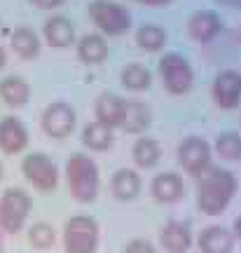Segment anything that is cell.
Segmentation results:
<instances>
[{"label":"cell","mask_w":241,"mask_h":253,"mask_svg":"<svg viewBox=\"0 0 241 253\" xmlns=\"http://www.w3.org/2000/svg\"><path fill=\"white\" fill-rule=\"evenodd\" d=\"M237 192V176L230 169L211 167L206 173L199 176L197 183V207L206 216H220L230 207Z\"/></svg>","instance_id":"obj_1"},{"label":"cell","mask_w":241,"mask_h":253,"mask_svg":"<svg viewBox=\"0 0 241 253\" xmlns=\"http://www.w3.org/2000/svg\"><path fill=\"white\" fill-rule=\"evenodd\" d=\"M66 181H68V190L71 195L82 204L94 202L98 195V167L96 162L87 157V155H73L66 162Z\"/></svg>","instance_id":"obj_2"},{"label":"cell","mask_w":241,"mask_h":253,"mask_svg":"<svg viewBox=\"0 0 241 253\" xmlns=\"http://www.w3.org/2000/svg\"><path fill=\"white\" fill-rule=\"evenodd\" d=\"M160 78L169 94L183 96L195 84V68L188 61V56L178 54V52H169L160 59Z\"/></svg>","instance_id":"obj_3"},{"label":"cell","mask_w":241,"mask_h":253,"mask_svg":"<svg viewBox=\"0 0 241 253\" xmlns=\"http://www.w3.org/2000/svg\"><path fill=\"white\" fill-rule=\"evenodd\" d=\"M63 249L66 253H96L98 223L91 216H73L63 225Z\"/></svg>","instance_id":"obj_4"},{"label":"cell","mask_w":241,"mask_h":253,"mask_svg":"<svg viewBox=\"0 0 241 253\" xmlns=\"http://www.w3.org/2000/svg\"><path fill=\"white\" fill-rule=\"evenodd\" d=\"M87 14L94 21V26L106 36H124L131 28V14L126 7L117 5L113 0H94L87 7Z\"/></svg>","instance_id":"obj_5"},{"label":"cell","mask_w":241,"mask_h":253,"mask_svg":"<svg viewBox=\"0 0 241 253\" xmlns=\"http://www.w3.org/2000/svg\"><path fill=\"white\" fill-rule=\"evenodd\" d=\"M31 213V197L24 190L9 188L0 195V230L17 235Z\"/></svg>","instance_id":"obj_6"},{"label":"cell","mask_w":241,"mask_h":253,"mask_svg":"<svg viewBox=\"0 0 241 253\" xmlns=\"http://www.w3.org/2000/svg\"><path fill=\"white\" fill-rule=\"evenodd\" d=\"M26 181L40 192H52L59 185V169L45 153H31L21 162Z\"/></svg>","instance_id":"obj_7"},{"label":"cell","mask_w":241,"mask_h":253,"mask_svg":"<svg viewBox=\"0 0 241 253\" xmlns=\"http://www.w3.org/2000/svg\"><path fill=\"white\" fill-rule=\"evenodd\" d=\"M178 164L190 176H201L211 169V145L201 136H188L178 143Z\"/></svg>","instance_id":"obj_8"},{"label":"cell","mask_w":241,"mask_h":253,"mask_svg":"<svg viewBox=\"0 0 241 253\" xmlns=\"http://www.w3.org/2000/svg\"><path fill=\"white\" fill-rule=\"evenodd\" d=\"M40 125H42V131L47 136H52V138H66V136L73 134V129L78 125V118H75V110L68 103L54 101V103H49L42 110Z\"/></svg>","instance_id":"obj_9"},{"label":"cell","mask_w":241,"mask_h":253,"mask_svg":"<svg viewBox=\"0 0 241 253\" xmlns=\"http://www.w3.org/2000/svg\"><path fill=\"white\" fill-rule=\"evenodd\" d=\"M215 106L223 110H234L241 103V73L234 68H225L215 75L213 87H211Z\"/></svg>","instance_id":"obj_10"},{"label":"cell","mask_w":241,"mask_h":253,"mask_svg":"<svg viewBox=\"0 0 241 253\" xmlns=\"http://www.w3.org/2000/svg\"><path fill=\"white\" fill-rule=\"evenodd\" d=\"M223 31V19L213 9H197L188 19V36L199 42V45H208Z\"/></svg>","instance_id":"obj_11"},{"label":"cell","mask_w":241,"mask_h":253,"mask_svg":"<svg viewBox=\"0 0 241 253\" xmlns=\"http://www.w3.org/2000/svg\"><path fill=\"white\" fill-rule=\"evenodd\" d=\"M28 145V129L14 115L0 120V150L5 155H17Z\"/></svg>","instance_id":"obj_12"},{"label":"cell","mask_w":241,"mask_h":253,"mask_svg":"<svg viewBox=\"0 0 241 253\" xmlns=\"http://www.w3.org/2000/svg\"><path fill=\"white\" fill-rule=\"evenodd\" d=\"M124 106L126 99L117 96L113 91H103L98 94L96 103H94V115H96V122L110 126V129H120L122 125V115H124Z\"/></svg>","instance_id":"obj_13"},{"label":"cell","mask_w":241,"mask_h":253,"mask_svg":"<svg viewBox=\"0 0 241 253\" xmlns=\"http://www.w3.org/2000/svg\"><path fill=\"white\" fill-rule=\"evenodd\" d=\"M42 36H45V42L49 47L63 49V47H71L75 42V26L66 17H49L42 24Z\"/></svg>","instance_id":"obj_14"},{"label":"cell","mask_w":241,"mask_h":253,"mask_svg":"<svg viewBox=\"0 0 241 253\" xmlns=\"http://www.w3.org/2000/svg\"><path fill=\"white\" fill-rule=\"evenodd\" d=\"M183 195H185V185H183V178L178 173L166 171L155 176V181H152V197L157 199L160 204H176Z\"/></svg>","instance_id":"obj_15"},{"label":"cell","mask_w":241,"mask_h":253,"mask_svg":"<svg viewBox=\"0 0 241 253\" xmlns=\"http://www.w3.org/2000/svg\"><path fill=\"white\" fill-rule=\"evenodd\" d=\"M197 246H199L201 253H232L234 251V235L220 225H211L199 235Z\"/></svg>","instance_id":"obj_16"},{"label":"cell","mask_w":241,"mask_h":253,"mask_svg":"<svg viewBox=\"0 0 241 253\" xmlns=\"http://www.w3.org/2000/svg\"><path fill=\"white\" fill-rule=\"evenodd\" d=\"M161 246L169 253H188L190 246H192V232L185 223H178V220H171L164 225L161 230Z\"/></svg>","instance_id":"obj_17"},{"label":"cell","mask_w":241,"mask_h":253,"mask_svg":"<svg viewBox=\"0 0 241 253\" xmlns=\"http://www.w3.org/2000/svg\"><path fill=\"white\" fill-rule=\"evenodd\" d=\"M78 59L84 66H98L108 59V42L98 33H87L78 40Z\"/></svg>","instance_id":"obj_18"},{"label":"cell","mask_w":241,"mask_h":253,"mask_svg":"<svg viewBox=\"0 0 241 253\" xmlns=\"http://www.w3.org/2000/svg\"><path fill=\"white\" fill-rule=\"evenodd\" d=\"M40 45H42V42H40L38 33L28 26L14 28L12 36H9V47H12V52H14L19 59H24V61L36 59V56L40 54Z\"/></svg>","instance_id":"obj_19"},{"label":"cell","mask_w":241,"mask_h":253,"mask_svg":"<svg viewBox=\"0 0 241 253\" xmlns=\"http://www.w3.org/2000/svg\"><path fill=\"white\" fill-rule=\"evenodd\" d=\"M150 122H152V115L145 103H141V101H126L122 125H120L122 131H126V134H143L145 129L150 126Z\"/></svg>","instance_id":"obj_20"},{"label":"cell","mask_w":241,"mask_h":253,"mask_svg":"<svg viewBox=\"0 0 241 253\" xmlns=\"http://www.w3.org/2000/svg\"><path fill=\"white\" fill-rule=\"evenodd\" d=\"M0 99L5 101L9 108H21L31 99V87L24 78H17V75L2 78L0 80Z\"/></svg>","instance_id":"obj_21"},{"label":"cell","mask_w":241,"mask_h":253,"mask_svg":"<svg viewBox=\"0 0 241 253\" xmlns=\"http://www.w3.org/2000/svg\"><path fill=\"white\" fill-rule=\"evenodd\" d=\"M110 190L120 202H131L141 192V176L134 169H120L110 181Z\"/></svg>","instance_id":"obj_22"},{"label":"cell","mask_w":241,"mask_h":253,"mask_svg":"<svg viewBox=\"0 0 241 253\" xmlns=\"http://www.w3.org/2000/svg\"><path fill=\"white\" fill-rule=\"evenodd\" d=\"M120 82L129 91H145L152 84V73L143 63H126L120 73Z\"/></svg>","instance_id":"obj_23"},{"label":"cell","mask_w":241,"mask_h":253,"mask_svg":"<svg viewBox=\"0 0 241 253\" xmlns=\"http://www.w3.org/2000/svg\"><path fill=\"white\" fill-rule=\"evenodd\" d=\"M82 143L87 145L89 150H96V153H103L110 145L115 143V136H113V129L101 122H89V125L82 129Z\"/></svg>","instance_id":"obj_24"},{"label":"cell","mask_w":241,"mask_h":253,"mask_svg":"<svg viewBox=\"0 0 241 253\" xmlns=\"http://www.w3.org/2000/svg\"><path fill=\"white\" fill-rule=\"evenodd\" d=\"M169 40V33L157 24H143L136 31V42L143 52H161Z\"/></svg>","instance_id":"obj_25"},{"label":"cell","mask_w":241,"mask_h":253,"mask_svg":"<svg viewBox=\"0 0 241 253\" xmlns=\"http://www.w3.org/2000/svg\"><path fill=\"white\" fill-rule=\"evenodd\" d=\"M131 155H134V162L138 164L141 169H152L155 164L160 162L161 148H160V143H157L155 138L141 136V138H138V141L134 143V150H131Z\"/></svg>","instance_id":"obj_26"},{"label":"cell","mask_w":241,"mask_h":253,"mask_svg":"<svg viewBox=\"0 0 241 253\" xmlns=\"http://www.w3.org/2000/svg\"><path fill=\"white\" fill-rule=\"evenodd\" d=\"M215 153L227 162H239L241 160V136L237 131H223L215 138Z\"/></svg>","instance_id":"obj_27"},{"label":"cell","mask_w":241,"mask_h":253,"mask_svg":"<svg viewBox=\"0 0 241 253\" xmlns=\"http://www.w3.org/2000/svg\"><path fill=\"white\" fill-rule=\"evenodd\" d=\"M28 242H31V246H36L40 251H47L56 242V232H54V227L49 223H36L28 230Z\"/></svg>","instance_id":"obj_28"},{"label":"cell","mask_w":241,"mask_h":253,"mask_svg":"<svg viewBox=\"0 0 241 253\" xmlns=\"http://www.w3.org/2000/svg\"><path fill=\"white\" fill-rule=\"evenodd\" d=\"M124 253H157V249L148 242V239H131L126 244Z\"/></svg>","instance_id":"obj_29"},{"label":"cell","mask_w":241,"mask_h":253,"mask_svg":"<svg viewBox=\"0 0 241 253\" xmlns=\"http://www.w3.org/2000/svg\"><path fill=\"white\" fill-rule=\"evenodd\" d=\"M66 0H31V5H36L38 9H56L61 7Z\"/></svg>","instance_id":"obj_30"},{"label":"cell","mask_w":241,"mask_h":253,"mask_svg":"<svg viewBox=\"0 0 241 253\" xmlns=\"http://www.w3.org/2000/svg\"><path fill=\"white\" fill-rule=\"evenodd\" d=\"M136 2H143L148 7H166V5H171L173 0H136Z\"/></svg>","instance_id":"obj_31"},{"label":"cell","mask_w":241,"mask_h":253,"mask_svg":"<svg viewBox=\"0 0 241 253\" xmlns=\"http://www.w3.org/2000/svg\"><path fill=\"white\" fill-rule=\"evenodd\" d=\"M218 5H227V7H241V0H215Z\"/></svg>","instance_id":"obj_32"},{"label":"cell","mask_w":241,"mask_h":253,"mask_svg":"<svg viewBox=\"0 0 241 253\" xmlns=\"http://www.w3.org/2000/svg\"><path fill=\"white\" fill-rule=\"evenodd\" d=\"M234 237H239L241 239V216H237L234 218V232H232Z\"/></svg>","instance_id":"obj_33"},{"label":"cell","mask_w":241,"mask_h":253,"mask_svg":"<svg viewBox=\"0 0 241 253\" xmlns=\"http://www.w3.org/2000/svg\"><path fill=\"white\" fill-rule=\"evenodd\" d=\"M5 63H7V54H5V49L0 47V68H2Z\"/></svg>","instance_id":"obj_34"},{"label":"cell","mask_w":241,"mask_h":253,"mask_svg":"<svg viewBox=\"0 0 241 253\" xmlns=\"http://www.w3.org/2000/svg\"><path fill=\"white\" fill-rule=\"evenodd\" d=\"M5 251V242H2V235H0V253Z\"/></svg>","instance_id":"obj_35"},{"label":"cell","mask_w":241,"mask_h":253,"mask_svg":"<svg viewBox=\"0 0 241 253\" xmlns=\"http://www.w3.org/2000/svg\"><path fill=\"white\" fill-rule=\"evenodd\" d=\"M0 181H2V164H0Z\"/></svg>","instance_id":"obj_36"},{"label":"cell","mask_w":241,"mask_h":253,"mask_svg":"<svg viewBox=\"0 0 241 253\" xmlns=\"http://www.w3.org/2000/svg\"><path fill=\"white\" fill-rule=\"evenodd\" d=\"M239 9H241V7H239Z\"/></svg>","instance_id":"obj_37"}]
</instances>
